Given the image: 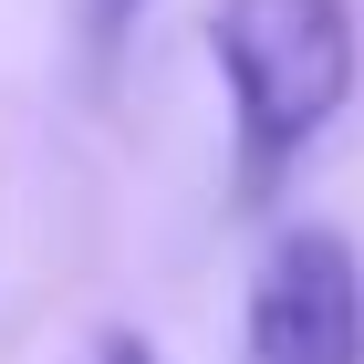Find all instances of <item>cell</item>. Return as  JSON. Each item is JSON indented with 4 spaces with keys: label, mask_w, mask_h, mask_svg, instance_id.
Wrapping results in <instances>:
<instances>
[{
    "label": "cell",
    "mask_w": 364,
    "mask_h": 364,
    "mask_svg": "<svg viewBox=\"0 0 364 364\" xmlns=\"http://www.w3.org/2000/svg\"><path fill=\"white\" fill-rule=\"evenodd\" d=\"M250 364H364V260L343 229L302 219L250 271Z\"/></svg>",
    "instance_id": "7a4b0ae2"
},
{
    "label": "cell",
    "mask_w": 364,
    "mask_h": 364,
    "mask_svg": "<svg viewBox=\"0 0 364 364\" xmlns=\"http://www.w3.org/2000/svg\"><path fill=\"white\" fill-rule=\"evenodd\" d=\"M94 364H156V354H146L136 333H105V354H94Z\"/></svg>",
    "instance_id": "277c9868"
},
{
    "label": "cell",
    "mask_w": 364,
    "mask_h": 364,
    "mask_svg": "<svg viewBox=\"0 0 364 364\" xmlns=\"http://www.w3.org/2000/svg\"><path fill=\"white\" fill-rule=\"evenodd\" d=\"M136 11H146V0H94V42H105V53H114V42L136 31Z\"/></svg>",
    "instance_id": "3957f363"
},
{
    "label": "cell",
    "mask_w": 364,
    "mask_h": 364,
    "mask_svg": "<svg viewBox=\"0 0 364 364\" xmlns=\"http://www.w3.org/2000/svg\"><path fill=\"white\" fill-rule=\"evenodd\" d=\"M208 63L229 84V188L260 208L354 105V0H219Z\"/></svg>",
    "instance_id": "6da1fadb"
}]
</instances>
